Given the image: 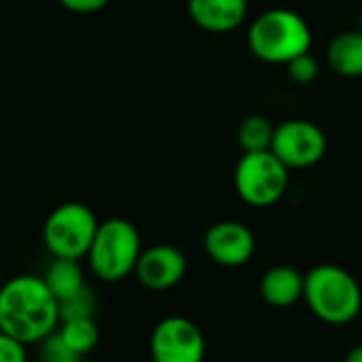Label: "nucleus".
Wrapping results in <instances>:
<instances>
[{
  "label": "nucleus",
  "instance_id": "nucleus-3",
  "mask_svg": "<svg viewBox=\"0 0 362 362\" xmlns=\"http://www.w3.org/2000/svg\"><path fill=\"white\" fill-rule=\"evenodd\" d=\"M311 313L332 326L349 324L362 309L360 284L337 264H317L305 275L303 294Z\"/></svg>",
  "mask_w": 362,
  "mask_h": 362
},
{
  "label": "nucleus",
  "instance_id": "nucleus-1",
  "mask_svg": "<svg viewBox=\"0 0 362 362\" xmlns=\"http://www.w3.org/2000/svg\"><path fill=\"white\" fill-rule=\"evenodd\" d=\"M60 326V300L43 277L18 275L0 286V332L24 345L41 343Z\"/></svg>",
  "mask_w": 362,
  "mask_h": 362
},
{
  "label": "nucleus",
  "instance_id": "nucleus-12",
  "mask_svg": "<svg viewBox=\"0 0 362 362\" xmlns=\"http://www.w3.org/2000/svg\"><path fill=\"white\" fill-rule=\"evenodd\" d=\"M260 294L271 307H292L305 294V275L288 264L271 267L260 279Z\"/></svg>",
  "mask_w": 362,
  "mask_h": 362
},
{
  "label": "nucleus",
  "instance_id": "nucleus-7",
  "mask_svg": "<svg viewBox=\"0 0 362 362\" xmlns=\"http://www.w3.org/2000/svg\"><path fill=\"white\" fill-rule=\"evenodd\" d=\"M205 351L207 343L201 328L184 315L160 320L149 337L153 362H203Z\"/></svg>",
  "mask_w": 362,
  "mask_h": 362
},
{
  "label": "nucleus",
  "instance_id": "nucleus-13",
  "mask_svg": "<svg viewBox=\"0 0 362 362\" xmlns=\"http://www.w3.org/2000/svg\"><path fill=\"white\" fill-rule=\"evenodd\" d=\"M328 66L345 79L362 77V30H345L332 37L326 52Z\"/></svg>",
  "mask_w": 362,
  "mask_h": 362
},
{
  "label": "nucleus",
  "instance_id": "nucleus-19",
  "mask_svg": "<svg viewBox=\"0 0 362 362\" xmlns=\"http://www.w3.org/2000/svg\"><path fill=\"white\" fill-rule=\"evenodd\" d=\"M286 73H288V77H290L294 83L307 86V83H313L315 77L320 75V64H317V60H315L309 52H305V54L292 58V60L286 64Z\"/></svg>",
  "mask_w": 362,
  "mask_h": 362
},
{
  "label": "nucleus",
  "instance_id": "nucleus-16",
  "mask_svg": "<svg viewBox=\"0 0 362 362\" xmlns=\"http://www.w3.org/2000/svg\"><path fill=\"white\" fill-rule=\"evenodd\" d=\"M58 332L62 334L66 345L71 349H75L79 356L90 354L98 345V339H100V332H98V326H96L94 317L64 320V322H60Z\"/></svg>",
  "mask_w": 362,
  "mask_h": 362
},
{
  "label": "nucleus",
  "instance_id": "nucleus-18",
  "mask_svg": "<svg viewBox=\"0 0 362 362\" xmlns=\"http://www.w3.org/2000/svg\"><path fill=\"white\" fill-rule=\"evenodd\" d=\"M39 345V362H81L83 358L66 345L58 330L45 337Z\"/></svg>",
  "mask_w": 362,
  "mask_h": 362
},
{
  "label": "nucleus",
  "instance_id": "nucleus-6",
  "mask_svg": "<svg viewBox=\"0 0 362 362\" xmlns=\"http://www.w3.org/2000/svg\"><path fill=\"white\" fill-rule=\"evenodd\" d=\"M98 224L96 214L88 205L62 203L43 224V243L54 258L81 260L92 247Z\"/></svg>",
  "mask_w": 362,
  "mask_h": 362
},
{
  "label": "nucleus",
  "instance_id": "nucleus-22",
  "mask_svg": "<svg viewBox=\"0 0 362 362\" xmlns=\"http://www.w3.org/2000/svg\"><path fill=\"white\" fill-rule=\"evenodd\" d=\"M343 362H362V345H356V347H351V349L345 354Z\"/></svg>",
  "mask_w": 362,
  "mask_h": 362
},
{
  "label": "nucleus",
  "instance_id": "nucleus-2",
  "mask_svg": "<svg viewBox=\"0 0 362 362\" xmlns=\"http://www.w3.org/2000/svg\"><path fill=\"white\" fill-rule=\"evenodd\" d=\"M311 28L292 9H269L260 13L247 30V47L254 58L267 64H288L311 49Z\"/></svg>",
  "mask_w": 362,
  "mask_h": 362
},
{
  "label": "nucleus",
  "instance_id": "nucleus-5",
  "mask_svg": "<svg viewBox=\"0 0 362 362\" xmlns=\"http://www.w3.org/2000/svg\"><path fill=\"white\" fill-rule=\"evenodd\" d=\"M288 184L290 168L271 149L243 153L235 166V190L250 207L275 205L286 194Z\"/></svg>",
  "mask_w": 362,
  "mask_h": 362
},
{
  "label": "nucleus",
  "instance_id": "nucleus-11",
  "mask_svg": "<svg viewBox=\"0 0 362 362\" xmlns=\"http://www.w3.org/2000/svg\"><path fill=\"white\" fill-rule=\"evenodd\" d=\"M188 13L207 33H233L247 16V0H188Z\"/></svg>",
  "mask_w": 362,
  "mask_h": 362
},
{
  "label": "nucleus",
  "instance_id": "nucleus-23",
  "mask_svg": "<svg viewBox=\"0 0 362 362\" xmlns=\"http://www.w3.org/2000/svg\"><path fill=\"white\" fill-rule=\"evenodd\" d=\"M358 28L362 30V9H360V18H358Z\"/></svg>",
  "mask_w": 362,
  "mask_h": 362
},
{
  "label": "nucleus",
  "instance_id": "nucleus-14",
  "mask_svg": "<svg viewBox=\"0 0 362 362\" xmlns=\"http://www.w3.org/2000/svg\"><path fill=\"white\" fill-rule=\"evenodd\" d=\"M43 279L58 300L73 296L75 292H79L86 286L83 269H81L79 260H73V258H54V262L47 267V273Z\"/></svg>",
  "mask_w": 362,
  "mask_h": 362
},
{
  "label": "nucleus",
  "instance_id": "nucleus-9",
  "mask_svg": "<svg viewBox=\"0 0 362 362\" xmlns=\"http://www.w3.org/2000/svg\"><path fill=\"white\" fill-rule=\"evenodd\" d=\"M188 271L186 254L175 245H151L141 252L134 275L139 284L153 292H164L175 288L181 279H184Z\"/></svg>",
  "mask_w": 362,
  "mask_h": 362
},
{
  "label": "nucleus",
  "instance_id": "nucleus-21",
  "mask_svg": "<svg viewBox=\"0 0 362 362\" xmlns=\"http://www.w3.org/2000/svg\"><path fill=\"white\" fill-rule=\"evenodd\" d=\"M58 3L73 13H96L103 11L111 0H58Z\"/></svg>",
  "mask_w": 362,
  "mask_h": 362
},
{
  "label": "nucleus",
  "instance_id": "nucleus-17",
  "mask_svg": "<svg viewBox=\"0 0 362 362\" xmlns=\"http://www.w3.org/2000/svg\"><path fill=\"white\" fill-rule=\"evenodd\" d=\"M94 313H96V296L88 286H83L73 296L60 300V322L75 320V317H94Z\"/></svg>",
  "mask_w": 362,
  "mask_h": 362
},
{
  "label": "nucleus",
  "instance_id": "nucleus-15",
  "mask_svg": "<svg viewBox=\"0 0 362 362\" xmlns=\"http://www.w3.org/2000/svg\"><path fill=\"white\" fill-rule=\"evenodd\" d=\"M273 134H275V126L271 124V119L267 115L252 113L241 119V124L237 128V143L243 149V153L267 151V149H271Z\"/></svg>",
  "mask_w": 362,
  "mask_h": 362
},
{
  "label": "nucleus",
  "instance_id": "nucleus-20",
  "mask_svg": "<svg viewBox=\"0 0 362 362\" xmlns=\"http://www.w3.org/2000/svg\"><path fill=\"white\" fill-rule=\"evenodd\" d=\"M0 362H28L26 345L5 332H0Z\"/></svg>",
  "mask_w": 362,
  "mask_h": 362
},
{
  "label": "nucleus",
  "instance_id": "nucleus-8",
  "mask_svg": "<svg viewBox=\"0 0 362 362\" xmlns=\"http://www.w3.org/2000/svg\"><path fill=\"white\" fill-rule=\"evenodd\" d=\"M328 141L324 130L309 119H286L275 126L271 151L288 168H309L326 153Z\"/></svg>",
  "mask_w": 362,
  "mask_h": 362
},
{
  "label": "nucleus",
  "instance_id": "nucleus-10",
  "mask_svg": "<svg viewBox=\"0 0 362 362\" xmlns=\"http://www.w3.org/2000/svg\"><path fill=\"white\" fill-rule=\"evenodd\" d=\"M203 245L216 264L241 267L252 260L256 252V237L245 224L237 220H224L205 233Z\"/></svg>",
  "mask_w": 362,
  "mask_h": 362
},
{
  "label": "nucleus",
  "instance_id": "nucleus-4",
  "mask_svg": "<svg viewBox=\"0 0 362 362\" xmlns=\"http://www.w3.org/2000/svg\"><path fill=\"white\" fill-rule=\"evenodd\" d=\"M141 252L143 247L136 226L124 218H109L98 224L86 258L98 279L113 284L134 273Z\"/></svg>",
  "mask_w": 362,
  "mask_h": 362
}]
</instances>
